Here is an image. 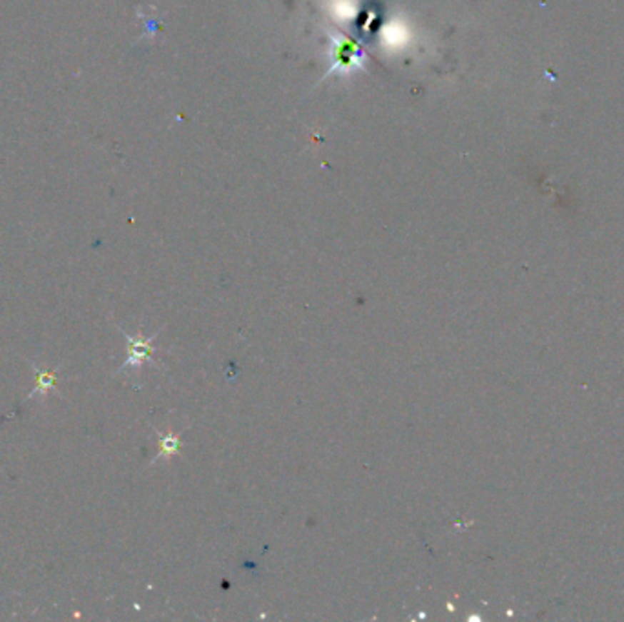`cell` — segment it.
Masks as SVG:
<instances>
[{
  "label": "cell",
  "mask_w": 624,
  "mask_h": 622,
  "mask_svg": "<svg viewBox=\"0 0 624 622\" xmlns=\"http://www.w3.org/2000/svg\"><path fill=\"white\" fill-rule=\"evenodd\" d=\"M29 365H31L33 373H35V376H37V383H35V389L28 394V398H35V396L46 398L49 391L57 385V373H49V371H44V368L37 367L35 363H29Z\"/></svg>",
  "instance_id": "2"
},
{
  "label": "cell",
  "mask_w": 624,
  "mask_h": 622,
  "mask_svg": "<svg viewBox=\"0 0 624 622\" xmlns=\"http://www.w3.org/2000/svg\"><path fill=\"white\" fill-rule=\"evenodd\" d=\"M177 451H179V438L173 436V434H166V436H163V440H161L159 456H170L173 455V453H177Z\"/></svg>",
  "instance_id": "3"
},
{
  "label": "cell",
  "mask_w": 624,
  "mask_h": 622,
  "mask_svg": "<svg viewBox=\"0 0 624 622\" xmlns=\"http://www.w3.org/2000/svg\"><path fill=\"white\" fill-rule=\"evenodd\" d=\"M123 334L128 340V356H126V361L123 363V367H121V371H124V368L139 367V365L144 363V361L150 358V354H152V338H131V336H128L124 331Z\"/></svg>",
  "instance_id": "1"
}]
</instances>
